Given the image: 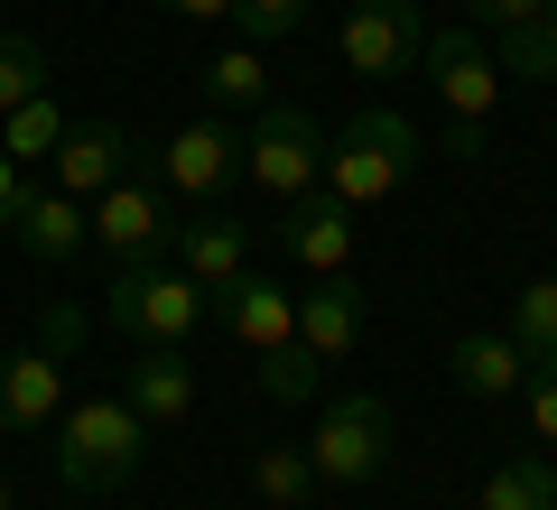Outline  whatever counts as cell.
<instances>
[{"instance_id": "6da1fadb", "label": "cell", "mask_w": 557, "mask_h": 510, "mask_svg": "<svg viewBox=\"0 0 557 510\" xmlns=\"http://www.w3.org/2000/svg\"><path fill=\"white\" fill-rule=\"evenodd\" d=\"M139 455H149V418L131 409L121 390H94V399H75V409L57 418V483L65 492H121L139 473Z\"/></svg>"}, {"instance_id": "7a4b0ae2", "label": "cell", "mask_w": 557, "mask_h": 510, "mask_svg": "<svg viewBox=\"0 0 557 510\" xmlns=\"http://www.w3.org/2000/svg\"><path fill=\"white\" fill-rule=\"evenodd\" d=\"M428 94L446 112V158H483L493 149V112H502V65L474 28H428V57H418Z\"/></svg>"}, {"instance_id": "3957f363", "label": "cell", "mask_w": 557, "mask_h": 510, "mask_svg": "<svg viewBox=\"0 0 557 510\" xmlns=\"http://www.w3.org/2000/svg\"><path fill=\"white\" fill-rule=\"evenodd\" d=\"M418 158H428V139H418L409 112H354L325 139V186L362 214V204H391L399 186L418 177Z\"/></svg>"}, {"instance_id": "277c9868", "label": "cell", "mask_w": 557, "mask_h": 510, "mask_svg": "<svg viewBox=\"0 0 557 510\" xmlns=\"http://www.w3.org/2000/svg\"><path fill=\"white\" fill-rule=\"evenodd\" d=\"M205 307H214V297H205L177 260H121L112 288H102V325H112L121 344H186Z\"/></svg>"}, {"instance_id": "5b68a950", "label": "cell", "mask_w": 557, "mask_h": 510, "mask_svg": "<svg viewBox=\"0 0 557 510\" xmlns=\"http://www.w3.org/2000/svg\"><path fill=\"white\" fill-rule=\"evenodd\" d=\"M242 177L260 186V196H307V186H325V130L307 102H260L251 130H242Z\"/></svg>"}, {"instance_id": "8992f818", "label": "cell", "mask_w": 557, "mask_h": 510, "mask_svg": "<svg viewBox=\"0 0 557 510\" xmlns=\"http://www.w3.org/2000/svg\"><path fill=\"white\" fill-rule=\"evenodd\" d=\"M307 455H317V483H335V492L381 483V464H391V399H372V390L325 399V409H317V436H307Z\"/></svg>"}, {"instance_id": "52a82bcc", "label": "cell", "mask_w": 557, "mask_h": 510, "mask_svg": "<svg viewBox=\"0 0 557 510\" xmlns=\"http://www.w3.org/2000/svg\"><path fill=\"white\" fill-rule=\"evenodd\" d=\"M428 57V10L418 0H344V65L354 75H418Z\"/></svg>"}, {"instance_id": "ba28073f", "label": "cell", "mask_w": 557, "mask_h": 510, "mask_svg": "<svg viewBox=\"0 0 557 510\" xmlns=\"http://www.w3.org/2000/svg\"><path fill=\"white\" fill-rule=\"evenodd\" d=\"M278 260H298V270L335 278L344 260H354V204L335 196V186H307V196L278 204Z\"/></svg>"}, {"instance_id": "9c48e42d", "label": "cell", "mask_w": 557, "mask_h": 510, "mask_svg": "<svg viewBox=\"0 0 557 510\" xmlns=\"http://www.w3.org/2000/svg\"><path fill=\"white\" fill-rule=\"evenodd\" d=\"M159 177L177 186L186 204H214L223 186L242 177V130H233V121H214V112H205V121H186V130L159 149Z\"/></svg>"}, {"instance_id": "30bf717a", "label": "cell", "mask_w": 557, "mask_h": 510, "mask_svg": "<svg viewBox=\"0 0 557 510\" xmlns=\"http://www.w3.org/2000/svg\"><path fill=\"white\" fill-rule=\"evenodd\" d=\"M94 241L112 260H168V241H177V214H168L159 186L121 177L112 196H94Z\"/></svg>"}, {"instance_id": "8fae6325", "label": "cell", "mask_w": 557, "mask_h": 510, "mask_svg": "<svg viewBox=\"0 0 557 510\" xmlns=\"http://www.w3.org/2000/svg\"><path fill=\"white\" fill-rule=\"evenodd\" d=\"M65 418V362L57 353H0V436H47Z\"/></svg>"}, {"instance_id": "7c38bea8", "label": "cell", "mask_w": 557, "mask_h": 510, "mask_svg": "<svg viewBox=\"0 0 557 510\" xmlns=\"http://www.w3.org/2000/svg\"><path fill=\"white\" fill-rule=\"evenodd\" d=\"M121 177H131V130H121V121H75V130L57 139V186L75 204L112 196Z\"/></svg>"}, {"instance_id": "4fadbf2b", "label": "cell", "mask_w": 557, "mask_h": 510, "mask_svg": "<svg viewBox=\"0 0 557 510\" xmlns=\"http://www.w3.org/2000/svg\"><path fill=\"white\" fill-rule=\"evenodd\" d=\"M214 315H223L233 344H251V353H270V344L298 334V297L278 288V278H260V270H242L233 288H214Z\"/></svg>"}, {"instance_id": "5bb4252c", "label": "cell", "mask_w": 557, "mask_h": 510, "mask_svg": "<svg viewBox=\"0 0 557 510\" xmlns=\"http://www.w3.org/2000/svg\"><path fill=\"white\" fill-rule=\"evenodd\" d=\"M168 260H177V270L196 278L205 297H214V288H233V278L251 270V223H233V214H205V223H177V241H168Z\"/></svg>"}, {"instance_id": "9a60e30c", "label": "cell", "mask_w": 557, "mask_h": 510, "mask_svg": "<svg viewBox=\"0 0 557 510\" xmlns=\"http://www.w3.org/2000/svg\"><path fill=\"white\" fill-rule=\"evenodd\" d=\"M121 399H131L149 427H177V418L196 409V362H186L177 344H139V362H131V381H121Z\"/></svg>"}, {"instance_id": "2e32d148", "label": "cell", "mask_w": 557, "mask_h": 510, "mask_svg": "<svg viewBox=\"0 0 557 510\" xmlns=\"http://www.w3.org/2000/svg\"><path fill=\"white\" fill-rule=\"evenodd\" d=\"M10 233H20L28 260H57V270H65V260L94 241V204H75L65 186H47V196L28 186V204H20V223H10Z\"/></svg>"}, {"instance_id": "e0dca14e", "label": "cell", "mask_w": 557, "mask_h": 510, "mask_svg": "<svg viewBox=\"0 0 557 510\" xmlns=\"http://www.w3.org/2000/svg\"><path fill=\"white\" fill-rule=\"evenodd\" d=\"M446 372H456V390H465V399H511L520 381H530V362H520V344H511L502 325H474V334H456Z\"/></svg>"}, {"instance_id": "ac0fdd59", "label": "cell", "mask_w": 557, "mask_h": 510, "mask_svg": "<svg viewBox=\"0 0 557 510\" xmlns=\"http://www.w3.org/2000/svg\"><path fill=\"white\" fill-rule=\"evenodd\" d=\"M362 315H372V307H362V288L335 270V278H317V288L298 297V344H317L325 362H344L362 344Z\"/></svg>"}, {"instance_id": "d6986e66", "label": "cell", "mask_w": 557, "mask_h": 510, "mask_svg": "<svg viewBox=\"0 0 557 510\" xmlns=\"http://www.w3.org/2000/svg\"><path fill=\"white\" fill-rule=\"evenodd\" d=\"M251 381H260V399H270V409H307V399L325 390V353L288 334V344H270V353H260Z\"/></svg>"}, {"instance_id": "ffe728a7", "label": "cell", "mask_w": 557, "mask_h": 510, "mask_svg": "<svg viewBox=\"0 0 557 510\" xmlns=\"http://www.w3.org/2000/svg\"><path fill=\"white\" fill-rule=\"evenodd\" d=\"M502 334L520 344L530 372H548V362H557V278H530V288L511 297V315H502Z\"/></svg>"}, {"instance_id": "44dd1931", "label": "cell", "mask_w": 557, "mask_h": 510, "mask_svg": "<svg viewBox=\"0 0 557 510\" xmlns=\"http://www.w3.org/2000/svg\"><path fill=\"white\" fill-rule=\"evenodd\" d=\"M205 102H214V112H260V102H278L260 47H223V57L205 65Z\"/></svg>"}, {"instance_id": "7402d4cb", "label": "cell", "mask_w": 557, "mask_h": 510, "mask_svg": "<svg viewBox=\"0 0 557 510\" xmlns=\"http://www.w3.org/2000/svg\"><path fill=\"white\" fill-rule=\"evenodd\" d=\"M483 510H557V464L548 455H511L483 473Z\"/></svg>"}, {"instance_id": "603a6c76", "label": "cell", "mask_w": 557, "mask_h": 510, "mask_svg": "<svg viewBox=\"0 0 557 510\" xmlns=\"http://www.w3.org/2000/svg\"><path fill=\"white\" fill-rule=\"evenodd\" d=\"M65 130H75V121L57 112V84H47L38 102H20V112H0V149L20 158V167H28V158H57V139H65Z\"/></svg>"}, {"instance_id": "cb8c5ba5", "label": "cell", "mask_w": 557, "mask_h": 510, "mask_svg": "<svg viewBox=\"0 0 557 510\" xmlns=\"http://www.w3.org/2000/svg\"><path fill=\"white\" fill-rule=\"evenodd\" d=\"M251 492H260V501H278V510H298L307 492H317V455H307V446H270L251 464Z\"/></svg>"}, {"instance_id": "d4e9b609", "label": "cell", "mask_w": 557, "mask_h": 510, "mask_svg": "<svg viewBox=\"0 0 557 510\" xmlns=\"http://www.w3.org/2000/svg\"><path fill=\"white\" fill-rule=\"evenodd\" d=\"M502 75H530V84H548L557 75V0H548V10H539V20L530 28H520V38H502Z\"/></svg>"}, {"instance_id": "484cf974", "label": "cell", "mask_w": 557, "mask_h": 510, "mask_svg": "<svg viewBox=\"0 0 557 510\" xmlns=\"http://www.w3.org/2000/svg\"><path fill=\"white\" fill-rule=\"evenodd\" d=\"M38 94H47V47L10 28V38H0V112H20V102H38Z\"/></svg>"}, {"instance_id": "4316f807", "label": "cell", "mask_w": 557, "mask_h": 510, "mask_svg": "<svg viewBox=\"0 0 557 510\" xmlns=\"http://www.w3.org/2000/svg\"><path fill=\"white\" fill-rule=\"evenodd\" d=\"M307 10L317 0H233V28H242V47H270V38H298Z\"/></svg>"}, {"instance_id": "83f0119b", "label": "cell", "mask_w": 557, "mask_h": 510, "mask_svg": "<svg viewBox=\"0 0 557 510\" xmlns=\"http://www.w3.org/2000/svg\"><path fill=\"white\" fill-rule=\"evenodd\" d=\"M75 344H84V315L65 307V297H47V307H38V353H57V362H75Z\"/></svg>"}, {"instance_id": "f1b7e54d", "label": "cell", "mask_w": 557, "mask_h": 510, "mask_svg": "<svg viewBox=\"0 0 557 510\" xmlns=\"http://www.w3.org/2000/svg\"><path fill=\"white\" fill-rule=\"evenodd\" d=\"M539 10H548V0H465V20H474V28H493V38H520V28H530Z\"/></svg>"}, {"instance_id": "f546056e", "label": "cell", "mask_w": 557, "mask_h": 510, "mask_svg": "<svg viewBox=\"0 0 557 510\" xmlns=\"http://www.w3.org/2000/svg\"><path fill=\"white\" fill-rule=\"evenodd\" d=\"M520 409H530V436H539V446H557V362L520 381Z\"/></svg>"}, {"instance_id": "4dcf8cb0", "label": "cell", "mask_w": 557, "mask_h": 510, "mask_svg": "<svg viewBox=\"0 0 557 510\" xmlns=\"http://www.w3.org/2000/svg\"><path fill=\"white\" fill-rule=\"evenodd\" d=\"M20 204H28V177H20V158L0 149V223H20Z\"/></svg>"}, {"instance_id": "1f68e13d", "label": "cell", "mask_w": 557, "mask_h": 510, "mask_svg": "<svg viewBox=\"0 0 557 510\" xmlns=\"http://www.w3.org/2000/svg\"><path fill=\"white\" fill-rule=\"evenodd\" d=\"M159 10H177V20H233V0H159Z\"/></svg>"}, {"instance_id": "d6a6232c", "label": "cell", "mask_w": 557, "mask_h": 510, "mask_svg": "<svg viewBox=\"0 0 557 510\" xmlns=\"http://www.w3.org/2000/svg\"><path fill=\"white\" fill-rule=\"evenodd\" d=\"M0 510H10V483H0Z\"/></svg>"}]
</instances>
